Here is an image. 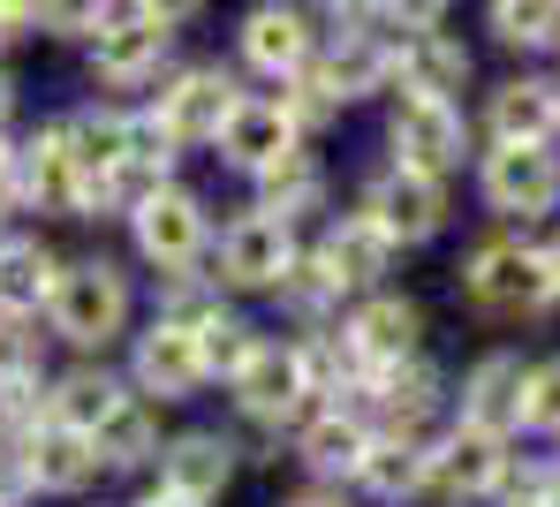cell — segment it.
I'll return each mask as SVG.
<instances>
[{"instance_id":"6da1fadb","label":"cell","mask_w":560,"mask_h":507,"mask_svg":"<svg viewBox=\"0 0 560 507\" xmlns=\"http://www.w3.org/2000/svg\"><path fill=\"white\" fill-rule=\"evenodd\" d=\"M546 235V227H538ZM492 227L455 258V304L485 326H538L553 318V281H546V243Z\"/></svg>"},{"instance_id":"7a4b0ae2","label":"cell","mask_w":560,"mask_h":507,"mask_svg":"<svg viewBox=\"0 0 560 507\" xmlns=\"http://www.w3.org/2000/svg\"><path fill=\"white\" fill-rule=\"evenodd\" d=\"M477 198L500 227L538 235L560 212V144H485L477 152Z\"/></svg>"},{"instance_id":"3957f363","label":"cell","mask_w":560,"mask_h":507,"mask_svg":"<svg viewBox=\"0 0 560 507\" xmlns=\"http://www.w3.org/2000/svg\"><path fill=\"white\" fill-rule=\"evenodd\" d=\"M508 462H515V439L508 432H485V424H447L432 447H424V493L432 507H492L508 485Z\"/></svg>"},{"instance_id":"277c9868","label":"cell","mask_w":560,"mask_h":507,"mask_svg":"<svg viewBox=\"0 0 560 507\" xmlns=\"http://www.w3.org/2000/svg\"><path fill=\"white\" fill-rule=\"evenodd\" d=\"M386 152H394V167H417V175L455 182L463 160H469L463 99H417V92H394V106H386Z\"/></svg>"},{"instance_id":"5b68a950","label":"cell","mask_w":560,"mask_h":507,"mask_svg":"<svg viewBox=\"0 0 560 507\" xmlns=\"http://www.w3.org/2000/svg\"><path fill=\"white\" fill-rule=\"evenodd\" d=\"M295 258H303L295 220L250 204V212H235V220L220 227V273H212V281L235 288V296H280V281L295 273Z\"/></svg>"},{"instance_id":"8992f818","label":"cell","mask_w":560,"mask_h":507,"mask_svg":"<svg viewBox=\"0 0 560 507\" xmlns=\"http://www.w3.org/2000/svg\"><path fill=\"white\" fill-rule=\"evenodd\" d=\"M228 394H235V409L258 424V432H288L295 424V409L311 402L318 387H311V372H303V341L288 333V341H273V333H258V349L228 372Z\"/></svg>"},{"instance_id":"52a82bcc","label":"cell","mask_w":560,"mask_h":507,"mask_svg":"<svg viewBox=\"0 0 560 507\" xmlns=\"http://www.w3.org/2000/svg\"><path fill=\"white\" fill-rule=\"evenodd\" d=\"M46 310H54V333H61V341L106 349V341L129 326V273L106 266V258H77V266H61Z\"/></svg>"},{"instance_id":"ba28073f","label":"cell","mask_w":560,"mask_h":507,"mask_svg":"<svg viewBox=\"0 0 560 507\" xmlns=\"http://www.w3.org/2000/svg\"><path fill=\"white\" fill-rule=\"evenodd\" d=\"M311 266L334 281L341 304H357V296H372V288H394L401 243L378 227L372 212H341V220H326V235L311 243Z\"/></svg>"},{"instance_id":"9c48e42d","label":"cell","mask_w":560,"mask_h":507,"mask_svg":"<svg viewBox=\"0 0 560 507\" xmlns=\"http://www.w3.org/2000/svg\"><path fill=\"white\" fill-rule=\"evenodd\" d=\"M523 402H530V349L523 341H492L477 349L455 379V416L485 424V432H508L523 439Z\"/></svg>"},{"instance_id":"30bf717a","label":"cell","mask_w":560,"mask_h":507,"mask_svg":"<svg viewBox=\"0 0 560 507\" xmlns=\"http://www.w3.org/2000/svg\"><path fill=\"white\" fill-rule=\"evenodd\" d=\"M357 212H372L401 250H417V243H440V235H447V220H455V190H447L440 175H417V167H394V160H386L372 182H364Z\"/></svg>"},{"instance_id":"8fae6325","label":"cell","mask_w":560,"mask_h":507,"mask_svg":"<svg viewBox=\"0 0 560 507\" xmlns=\"http://www.w3.org/2000/svg\"><path fill=\"white\" fill-rule=\"evenodd\" d=\"M129 235H137V258L160 281H183V273H197V258L212 243V220H205V198H189V190L167 182L160 198H144L129 212Z\"/></svg>"},{"instance_id":"7c38bea8","label":"cell","mask_w":560,"mask_h":507,"mask_svg":"<svg viewBox=\"0 0 560 507\" xmlns=\"http://www.w3.org/2000/svg\"><path fill=\"white\" fill-rule=\"evenodd\" d=\"M280 439H288V455L303 462L311 485H349L357 462H364V447H372V432H364L341 402H326V394H311V402L295 409V424H288Z\"/></svg>"},{"instance_id":"4fadbf2b","label":"cell","mask_w":560,"mask_h":507,"mask_svg":"<svg viewBox=\"0 0 560 507\" xmlns=\"http://www.w3.org/2000/svg\"><path fill=\"white\" fill-rule=\"evenodd\" d=\"M469 46L440 23V31H401L386 38V92H417V99H455L469 92Z\"/></svg>"},{"instance_id":"5bb4252c","label":"cell","mask_w":560,"mask_h":507,"mask_svg":"<svg viewBox=\"0 0 560 507\" xmlns=\"http://www.w3.org/2000/svg\"><path fill=\"white\" fill-rule=\"evenodd\" d=\"M341 333L357 341V356L364 364H401V356H424V333H432V318L424 304L409 296V288H372V296H357V304L341 310Z\"/></svg>"},{"instance_id":"9a60e30c","label":"cell","mask_w":560,"mask_h":507,"mask_svg":"<svg viewBox=\"0 0 560 507\" xmlns=\"http://www.w3.org/2000/svg\"><path fill=\"white\" fill-rule=\"evenodd\" d=\"M167 46H175V23H160V15H144V8L106 15L98 38H92V76L106 84V92H137V84L160 76Z\"/></svg>"},{"instance_id":"2e32d148","label":"cell","mask_w":560,"mask_h":507,"mask_svg":"<svg viewBox=\"0 0 560 507\" xmlns=\"http://www.w3.org/2000/svg\"><path fill=\"white\" fill-rule=\"evenodd\" d=\"M220 160L235 167V175H266L280 152H295L303 144V129H295V114L280 106V92H243L235 99V114L220 121Z\"/></svg>"},{"instance_id":"e0dca14e","label":"cell","mask_w":560,"mask_h":507,"mask_svg":"<svg viewBox=\"0 0 560 507\" xmlns=\"http://www.w3.org/2000/svg\"><path fill=\"white\" fill-rule=\"evenodd\" d=\"M485 144H560V84L553 76H500L477 114Z\"/></svg>"},{"instance_id":"ac0fdd59","label":"cell","mask_w":560,"mask_h":507,"mask_svg":"<svg viewBox=\"0 0 560 507\" xmlns=\"http://www.w3.org/2000/svg\"><path fill=\"white\" fill-rule=\"evenodd\" d=\"M235 54L258 69V76H303L311 69V54H318V31H311V15L303 8H288V0H258L250 15H243V31H235Z\"/></svg>"},{"instance_id":"d6986e66","label":"cell","mask_w":560,"mask_h":507,"mask_svg":"<svg viewBox=\"0 0 560 507\" xmlns=\"http://www.w3.org/2000/svg\"><path fill=\"white\" fill-rule=\"evenodd\" d=\"M129 372H137V394H152V402H189V394H205V356H197V341H189L183 326H167V318H152L144 333H137V349H129Z\"/></svg>"},{"instance_id":"ffe728a7","label":"cell","mask_w":560,"mask_h":507,"mask_svg":"<svg viewBox=\"0 0 560 507\" xmlns=\"http://www.w3.org/2000/svg\"><path fill=\"white\" fill-rule=\"evenodd\" d=\"M235 99H243V92H235V76L205 61V69H183V76L160 92L152 114L167 121V137H175V144H212V137H220V121L235 114Z\"/></svg>"},{"instance_id":"44dd1931","label":"cell","mask_w":560,"mask_h":507,"mask_svg":"<svg viewBox=\"0 0 560 507\" xmlns=\"http://www.w3.org/2000/svg\"><path fill=\"white\" fill-rule=\"evenodd\" d=\"M23 470H31V485H38V493H92L98 477H106L92 432L54 424V416H46L38 432H23Z\"/></svg>"},{"instance_id":"7402d4cb","label":"cell","mask_w":560,"mask_h":507,"mask_svg":"<svg viewBox=\"0 0 560 507\" xmlns=\"http://www.w3.org/2000/svg\"><path fill=\"white\" fill-rule=\"evenodd\" d=\"M303 76H311L334 106L378 99V92H386V38H378V31H341L334 46H318V54H311V69H303Z\"/></svg>"},{"instance_id":"603a6c76","label":"cell","mask_w":560,"mask_h":507,"mask_svg":"<svg viewBox=\"0 0 560 507\" xmlns=\"http://www.w3.org/2000/svg\"><path fill=\"white\" fill-rule=\"evenodd\" d=\"M160 485L212 507L235 485V439H228V432H175V439L160 447Z\"/></svg>"},{"instance_id":"cb8c5ba5","label":"cell","mask_w":560,"mask_h":507,"mask_svg":"<svg viewBox=\"0 0 560 507\" xmlns=\"http://www.w3.org/2000/svg\"><path fill=\"white\" fill-rule=\"evenodd\" d=\"M349 493L364 507H432V493H424V447L417 439H372L357 477H349Z\"/></svg>"},{"instance_id":"d4e9b609","label":"cell","mask_w":560,"mask_h":507,"mask_svg":"<svg viewBox=\"0 0 560 507\" xmlns=\"http://www.w3.org/2000/svg\"><path fill=\"white\" fill-rule=\"evenodd\" d=\"M23 198H38L46 212H84V167L69 152V121H54L23 144Z\"/></svg>"},{"instance_id":"484cf974","label":"cell","mask_w":560,"mask_h":507,"mask_svg":"<svg viewBox=\"0 0 560 507\" xmlns=\"http://www.w3.org/2000/svg\"><path fill=\"white\" fill-rule=\"evenodd\" d=\"M92 447L106 470H144V462H160V402L152 394H121V402L106 409L92 424Z\"/></svg>"},{"instance_id":"4316f807","label":"cell","mask_w":560,"mask_h":507,"mask_svg":"<svg viewBox=\"0 0 560 507\" xmlns=\"http://www.w3.org/2000/svg\"><path fill=\"white\" fill-rule=\"evenodd\" d=\"M250 182H258V204L280 212V220H303V212H318V204H326V167H318L303 144H295V152H280L273 167H266V175H250Z\"/></svg>"},{"instance_id":"83f0119b","label":"cell","mask_w":560,"mask_h":507,"mask_svg":"<svg viewBox=\"0 0 560 507\" xmlns=\"http://www.w3.org/2000/svg\"><path fill=\"white\" fill-rule=\"evenodd\" d=\"M485 31L508 54H553L560 46V0H485Z\"/></svg>"},{"instance_id":"f1b7e54d","label":"cell","mask_w":560,"mask_h":507,"mask_svg":"<svg viewBox=\"0 0 560 507\" xmlns=\"http://www.w3.org/2000/svg\"><path fill=\"white\" fill-rule=\"evenodd\" d=\"M54 281H61V258L46 250V243H0V304L8 310H31L54 296Z\"/></svg>"},{"instance_id":"f546056e","label":"cell","mask_w":560,"mask_h":507,"mask_svg":"<svg viewBox=\"0 0 560 507\" xmlns=\"http://www.w3.org/2000/svg\"><path fill=\"white\" fill-rule=\"evenodd\" d=\"M121 394H129V387H114L106 372H92V364H84V372L54 379V424H77V432H92V424H98V416H106L114 402H121Z\"/></svg>"},{"instance_id":"4dcf8cb0","label":"cell","mask_w":560,"mask_h":507,"mask_svg":"<svg viewBox=\"0 0 560 507\" xmlns=\"http://www.w3.org/2000/svg\"><path fill=\"white\" fill-rule=\"evenodd\" d=\"M523 439L560 447V349L530 356V402H523Z\"/></svg>"},{"instance_id":"1f68e13d","label":"cell","mask_w":560,"mask_h":507,"mask_svg":"<svg viewBox=\"0 0 560 507\" xmlns=\"http://www.w3.org/2000/svg\"><path fill=\"white\" fill-rule=\"evenodd\" d=\"M106 8H114V0H38V23L61 31V38H98Z\"/></svg>"},{"instance_id":"d6a6232c","label":"cell","mask_w":560,"mask_h":507,"mask_svg":"<svg viewBox=\"0 0 560 507\" xmlns=\"http://www.w3.org/2000/svg\"><path fill=\"white\" fill-rule=\"evenodd\" d=\"M447 8H455V0H378V15H386L394 38H401V31H440Z\"/></svg>"},{"instance_id":"836d02e7","label":"cell","mask_w":560,"mask_h":507,"mask_svg":"<svg viewBox=\"0 0 560 507\" xmlns=\"http://www.w3.org/2000/svg\"><path fill=\"white\" fill-rule=\"evenodd\" d=\"M280 507H364V500H357L349 485H311V477H303V493H288Z\"/></svg>"},{"instance_id":"e575fe53","label":"cell","mask_w":560,"mask_h":507,"mask_svg":"<svg viewBox=\"0 0 560 507\" xmlns=\"http://www.w3.org/2000/svg\"><path fill=\"white\" fill-rule=\"evenodd\" d=\"M15 198H23V160H15V152H0V212H8Z\"/></svg>"},{"instance_id":"d590c367","label":"cell","mask_w":560,"mask_h":507,"mask_svg":"<svg viewBox=\"0 0 560 507\" xmlns=\"http://www.w3.org/2000/svg\"><path fill=\"white\" fill-rule=\"evenodd\" d=\"M137 8H144V15H160V23H189L205 0H137Z\"/></svg>"},{"instance_id":"8d00e7d4","label":"cell","mask_w":560,"mask_h":507,"mask_svg":"<svg viewBox=\"0 0 560 507\" xmlns=\"http://www.w3.org/2000/svg\"><path fill=\"white\" fill-rule=\"evenodd\" d=\"M538 243H546V281H553V310H560V227H546Z\"/></svg>"},{"instance_id":"74e56055","label":"cell","mask_w":560,"mask_h":507,"mask_svg":"<svg viewBox=\"0 0 560 507\" xmlns=\"http://www.w3.org/2000/svg\"><path fill=\"white\" fill-rule=\"evenodd\" d=\"M326 8H334V15H341V23H357V15H372L378 0H326Z\"/></svg>"},{"instance_id":"f35d334b","label":"cell","mask_w":560,"mask_h":507,"mask_svg":"<svg viewBox=\"0 0 560 507\" xmlns=\"http://www.w3.org/2000/svg\"><path fill=\"white\" fill-rule=\"evenodd\" d=\"M137 507H205V500H183V493H167V485H160V493H144Z\"/></svg>"},{"instance_id":"ab89813d","label":"cell","mask_w":560,"mask_h":507,"mask_svg":"<svg viewBox=\"0 0 560 507\" xmlns=\"http://www.w3.org/2000/svg\"><path fill=\"white\" fill-rule=\"evenodd\" d=\"M8 106H15V92H8V76H0V121H8Z\"/></svg>"}]
</instances>
